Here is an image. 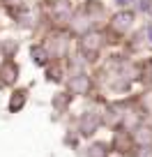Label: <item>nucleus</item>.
I'll list each match as a JSON object with an SVG mask.
<instances>
[{
    "mask_svg": "<svg viewBox=\"0 0 152 157\" xmlns=\"http://www.w3.org/2000/svg\"><path fill=\"white\" fill-rule=\"evenodd\" d=\"M115 2H118V5H129L132 0H115Z\"/></svg>",
    "mask_w": 152,
    "mask_h": 157,
    "instance_id": "9b49d317",
    "label": "nucleus"
},
{
    "mask_svg": "<svg viewBox=\"0 0 152 157\" xmlns=\"http://www.w3.org/2000/svg\"><path fill=\"white\" fill-rule=\"evenodd\" d=\"M147 35H150V39H152V25H150V28H147Z\"/></svg>",
    "mask_w": 152,
    "mask_h": 157,
    "instance_id": "f8f14e48",
    "label": "nucleus"
},
{
    "mask_svg": "<svg viewBox=\"0 0 152 157\" xmlns=\"http://www.w3.org/2000/svg\"><path fill=\"white\" fill-rule=\"evenodd\" d=\"M99 46H102V37H99V35H88V37L81 42V49H83L85 56H95L99 51Z\"/></svg>",
    "mask_w": 152,
    "mask_h": 157,
    "instance_id": "f257e3e1",
    "label": "nucleus"
},
{
    "mask_svg": "<svg viewBox=\"0 0 152 157\" xmlns=\"http://www.w3.org/2000/svg\"><path fill=\"white\" fill-rule=\"evenodd\" d=\"M88 157H106V146L104 143H97L88 150Z\"/></svg>",
    "mask_w": 152,
    "mask_h": 157,
    "instance_id": "0eeeda50",
    "label": "nucleus"
},
{
    "mask_svg": "<svg viewBox=\"0 0 152 157\" xmlns=\"http://www.w3.org/2000/svg\"><path fill=\"white\" fill-rule=\"evenodd\" d=\"M72 90H74V93H79V95H85L90 90V78L83 76V74H79V76L72 81Z\"/></svg>",
    "mask_w": 152,
    "mask_h": 157,
    "instance_id": "f03ea898",
    "label": "nucleus"
},
{
    "mask_svg": "<svg viewBox=\"0 0 152 157\" xmlns=\"http://www.w3.org/2000/svg\"><path fill=\"white\" fill-rule=\"evenodd\" d=\"M23 102H25V93H23V90H19V93H14V97H12L9 109H12V111H19V109L23 106Z\"/></svg>",
    "mask_w": 152,
    "mask_h": 157,
    "instance_id": "423d86ee",
    "label": "nucleus"
},
{
    "mask_svg": "<svg viewBox=\"0 0 152 157\" xmlns=\"http://www.w3.org/2000/svg\"><path fill=\"white\" fill-rule=\"evenodd\" d=\"M97 125H99L97 116H83V120H81V132L83 134H92Z\"/></svg>",
    "mask_w": 152,
    "mask_h": 157,
    "instance_id": "20e7f679",
    "label": "nucleus"
},
{
    "mask_svg": "<svg viewBox=\"0 0 152 157\" xmlns=\"http://www.w3.org/2000/svg\"><path fill=\"white\" fill-rule=\"evenodd\" d=\"M16 72H19V69H16L12 63H7L5 67L0 69V76H2V78H0V86H7V83H12V81H14V76H16Z\"/></svg>",
    "mask_w": 152,
    "mask_h": 157,
    "instance_id": "7ed1b4c3",
    "label": "nucleus"
},
{
    "mask_svg": "<svg viewBox=\"0 0 152 157\" xmlns=\"http://www.w3.org/2000/svg\"><path fill=\"white\" fill-rule=\"evenodd\" d=\"M32 60L37 65H44L46 63V53H44V49H42V46H35L32 49Z\"/></svg>",
    "mask_w": 152,
    "mask_h": 157,
    "instance_id": "6e6552de",
    "label": "nucleus"
},
{
    "mask_svg": "<svg viewBox=\"0 0 152 157\" xmlns=\"http://www.w3.org/2000/svg\"><path fill=\"white\" fill-rule=\"evenodd\" d=\"M150 76H152V63H150Z\"/></svg>",
    "mask_w": 152,
    "mask_h": 157,
    "instance_id": "ddd939ff",
    "label": "nucleus"
},
{
    "mask_svg": "<svg viewBox=\"0 0 152 157\" xmlns=\"http://www.w3.org/2000/svg\"><path fill=\"white\" fill-rule=\"evenodd\" d=\"M138 141H141V143H150V141H152V129H141Z\"/></svg>",
    "mask_w": 152,
    "mask_h": 157,
    "instance_id": "1a4fd4ad",
    "label": "nucleus"
},
{
    "mask_svg": "<svg viewBox=\"0 0 152 157\" xmlns=\"http://www.w3.org/2000/svg\"><path fill=\"white\" fill-rule=\"evenodd\" d=\"M141 10H150V0H141Z\"/></svg>",
    "mask_w": 152,
    "mask_h": 157,
    "instance_id": "9d476101",
    "label": "nucleus"
},
{
    "mask_svg": "<svg viewBox=\"0 0 152 157\" xmlns=\"http://www.w3.org/2000/svg\"><path fill=\"white\" fill-rule=\"evenodd\" d=\"M132 19H134V16L129 14V12H122V14H118L113 21H115V28L124 30V28H129V25H132Z\"/></svg>",
    "mask_w": 152,
    "mask_h": 157,
    "instance_id": "39448f33",
    "label": "nucleus"
}]
</instances>
